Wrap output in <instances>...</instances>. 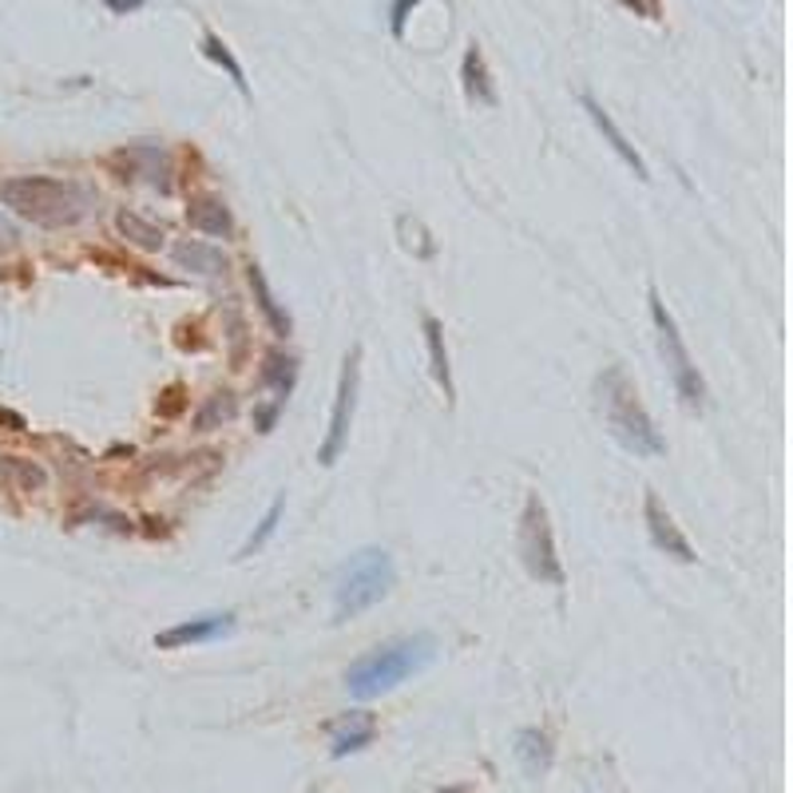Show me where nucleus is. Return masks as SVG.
I'll return each mask as SVG.
<instances>
[{"label": "nucleus", "instance_id": "obj_1", "mask_svg": "<svg viewBox=\"0 0 793 793\" xmlns=\"http://www.w3.org/2000/svg\"><path fill=\"white\" fill-rule=\"evenodd\" d=\"M595 393H599V409H603V420H607V433H612L631 456H638V460L666 456L663 433H658L647 405L638 402V389L631 385L623 365H607L603 377L595 381Z\"/></svg>", "mask_w": 793, "mask_h": 793}, {"label": "nucleus", "instance_id": "obj_2", "mask_svg": "<svg viewBox=\"0 0 793 793\" xmlns=\"http://www.w3.org/2000/svg\"><path fill=\"white\" fill-rule=\"evenodd\" d=\"M437 658V638L429 631H420V635H405V638H393V643H381L374 647L369 655H361L354 666L346 671V686L354 698L369 703V698H381L389 694L393 686H402L405 678L420 675L425 666Z\"/></svg>", "mask_w": 793, "mask_h": 793}, {"label": "nucleus", "instance_id": "obj_3", "mask_svg": "<svg viewBox=\"0 0 793 793\" xmlns=\"http://www.w3.org/2000/svg\"><path fill=\"white\" fill-rule=\"evenodd\" d=\"M0 202L24 222L37 227H72L88 215L91 195L80 182L52 179V175H12L0 182Z\"/></svg>", "mask_w": 793, "mask_h": 793}, {"label": "nucleus", "instance_id": "obj_4", "mask_svg": "<svg viewBox=\"0 0 793 793\" xmlns=\"http://www.w3.org/2000/svg\"><path fill=\"white\" fill-rule=\"evenodd\" d=\"M397 584V567L385 547H361L334 579V623H349L385 599Z\"/></svg>", "mask_w": 793, "mask_h": 793}, {"label": "nucleus", "instance_id": "obj_5", "mask_svg": "<svg viewBox=\"0 0 793 793\" xmlns=\"http://www.w3.org/2000/svg\"><path fill=\"white\" fill-rule=\"evenodd\" d=\"M647 301H651V326H655L658 357H663L666 374H671V381H675L678 402H683L691 413H703L706 409V381H703V374H698V365H694L691 349H686L683 329H678L675 314L666 310V301L658 298L655 286L647 290Z\"/></svg>", "mask_w": 793, "mask_h": 793}, {"label": "nucleus", "instance_id": "obj_6", "mask_svg": "<svg viewBox=\"0 0 793 793\" xmlns=\"http://www.w3.org/2000/svg\"><path fill=\"white\" fill-rule=\"evenodd\" d=\"M521 556H524V567H528L532 579L552 584V587L567 584L564 559H559V547H556V532H552V516H547V504L539 500V493H528V500H524Z\"/></svg>", "mask_w": 793, "mask_h": 793}, {"label": "nucleus", "instance_id": "obj_7", "mask_svg": "<svg viewBox=\"0 0 793 793\" xmlns=\"http://www.w3.org/2000/svg\"><path fill=\"white\" fill-rule=\"evenodd\" d=\"M357 389H361V346H354L341 361V377H338V393H334V413H329V433L318 445V465L334 468L341 460L349 445V425H354L357 413Z\"/></svg>", "mask_w": 793, "mask_h": 793}, {"label": "nucleus", "instance_id": "obj_8", "mask_svg": "<svg viewBox=\"0 0 793 793\" xmlns=\"http://www.w3.org/2000/svg\"><path fill=\"white\" fill-rule=\"evenodd\" d=\"M643 521H647V536L651 544L663 552V556L678 559V564H694L698 559V552H694V544L683 536V528L675 524V516L663 508V500H658L655 493L643 496Z\"/></svg>", "mask_w": 793, "mask_h": 793}, {"label": "nucleus", "instance_id": "obj_9", "mask_svg": "<svg viewBox=\"0 0 793 793\" xmlns=\"http://www.w3.org/2000/svg\"><path fill=\"white\" fill-rule=\"evenodd\" d=\"M230 631H235V615L230 612L195 615V619H182V623H175V627L159 631L156 647L159 651H182V647H195V643H215V638L230 635Z\"/></svg>", "mask_w": 793, "mask_h": 793}, {"label": "nucleus", "instance_id": "obj_10", "mask_svg": "<svg viewBox=\"0 0 793 793\" xmlns=\"http://www.w3.org/2000/svg\"><path fill=\"white\" fill-rule=\"evenodd\" d=\"M579 103H584V111H587V119H592V123H595V131H599V136H603V143L612 147L615 156H619L623 163H627V171L635 175L638 182H647V179H651V171H647V159L638 156V151H635V143H631V139L619 131V123H615V119H612V111L603 108V103L595 100L592 91H584V96H579Z\"/></svg>", "mask_w": 793, "mask_h": 793}, {"label": "nucleus", "instance_id": "obj_11", "mask_svg": "<svg viewBox=\"0 0 793 793\" xmlns=\"http://www.w3.org/2000/svg\"><path fill=\"white\" fill-rule=\"evenodd\" d=\"M374 739H377V722L369 711H349L341 714L338 722H329V754L334 757H346L365 746H374Z\"/></svg>", "mask_w": 793, "mask_h": 793}, {"label": "nucleus", "instance_id": "obj_12", "mask_svg": "<svg viewBox=\"0 0 793 793\" xmlns=\"http://www.w3.org/2000/svg\"><path fill=\"white\" fill-rule=\"evenodd\" d=\"M187 222L207 238H235V215L219 195H195L187 207Z\"/></svg>", "mask_w": 793, "mask_h": 793}, {"label": "nucleus", "instance_id": "obj_13", "mask_svg": "<svg viewBox=\"0 0 793 793\" xmlns=\"http://www.w3.org/2000/svg\"><path fill=\"white\" fill-rule=\"evenodd\" d=\"M460 88H465L468 103L496 108V88H493V76H488V60H484L480 44H468L465 56H460Z\"/></svg>", "mask_w": 793, "mask_h": 793}, {"label": "nucleus", "instance_id": "obj_14", "mask_svg": "<svg viewBox=\"0 0 793 793\" xmlns=\"http://www.w3.org/2000/svg\"><path fill=\"white\" fill-rule=\"evenodd\" d=\"M247 282H250V290H255L258 314L266 318V326H270L274 338H290V334H294V321H290V314H286L282 306H278V298H274L270 282H266V274H262V266H258V262L247 266Z\"/></svg>", "mask_w": 793, "mask_h": 793}, {"label": "nucleus", "instance_id": "obj_15", "mask_svg": "<svg viewBox=\"0 0 793 793\" xmlns=\"http://www.w3.org/2000/svg\"><path fill=\"white\" fill-rule=\"evenodd\" d=\"M420 329H425V346H429V369H433V381L440 385V393H445V402L453 405L456 389H453V365H448V346H445V326H440L433 314H425V321H420Z\"/></svg>", "mask_w": 793, "mask_h": 793}, {"label": "nucleus", "instance_id": "obj_16", "mask_svg": "<svg viewBox=\"0 0 793 793\" xmlns=\"http://www.w3.org/2000/svg\"><path fill=\"white\" fill-rule=\"evenodd\" d=\"M171 258L182 266V270L207 274V278L227 270V255H222L219 247H210V242H199V238H182V242H175Z\"/></svg>", "mask_w": 793, "mask_h": 793}, {"label": "nucleus", "instance_id": "obj_17", "mask_svg": "<svg viewBox=\"0 0 793 793\" xmlns=\"http://www.w3.org/2000/svg\"><path fill=\"white\" fill-rule=\"evenodd\" d=\"M48 484V473L37 465V460H24V456H0V488H12V493H40Z\"/></svg>", "mask_w": 793, "mask_h": 793}, {"label": "nucleus", "instance_id": "obj_18", "mask_svg": "<svg viewBox=\"0 0 793 793\" xmlns=\"http://www.w3.org/2000/svg\"><path fill=\"white\" fill-rule=\"evenodd\" d=\"M516 757H521L532 777H539L552 770L556 746H552V739H547L544 730H521V734H516Z\"/></svg>", "mask_w": 793, "mask_h": 793}, {"label": "nucleus", "instance_id": "obj_19", "mask_svg": "<svg viewBox=\"0 0 793 793\" xmlns=\"http://www.w3.org/2000/svg\"><path fill=\"white\" fill-rule=\"evenodd\" d=\"M199 48H202V56H207L210 65H219L222 72H227L230 80H235V88L242 91V96H250L247 72H242V65L235 60V52H230V44L219 37V32H210V28H207V32H202V40H199Z\"/></svg>", "mask_w": 793, "mask_h": 793}, {"label": "nucleus", "instance_id": "obj_20", "mask_svg": "<svg viewBox=\"0 0 793 793\" xmlns=\"http://www.w3.org/2000/svg\"><path fill=\"white\" fill-rule=\"evenodd\" d=\"M262 381L278 393V402H286L294 381H298V357L282 354V349H270V354H266V365H262Z\"/></svg>", "mask_w": 793, "mask_h": 793}, {"label": "nucleus", "instance_id": "obj_21", "mask_svg": "<svg viewBox=\"0 0 793 793\" xmlns=\"http://www.w3.org/2000/svg\"><path fill=\"white\" fill-rule=\"evenodd\" d=\"M116 227H119V235L128 238L131 247H139V250H159L163 247V238H167L159 227H151L147 219H139L136 210H119Z\"/></svg>", "mask_w": 793, "mask_h": 793}, {"label": "nucleus", "instance_id": "obj_22", "mask_svg": "<svg viewBox=\"0 0 793 793\" xmlns=\"http://www.w3.org/2000/svg\"><path fill=\"white\" fill-rule=\"evenodd\" d=\"M235 413H238L235 393H210L207 402H202V409L195 413V429H199V433L222 429L227 420H235Z\"/></svg>", "mask_w": 793, "mask_h": 793}, {"label": "nucleus", "instance_id": "obj_23", "mask_svg": "<svg viewBox=\"0 0 793 793\" xmlns=\"http://www.w3.org/2000/svg\"><path fill=\"white\" fill-rule=\"evenodd\" d=\"M282 512H286V496H274V504H270V508H266L262 521H258L255 536H250L247 544H242V552H238V556L250 559V556H255V552H262V547L270 544L274 532H278V524H282Z\"/></svg>", "mask_w": 793, "mask_h": 793}, {"label": "nucleus", "instance_id": "obj_24", "mask_svg": "<svg viewBox=\"0 0 793 793\" xmlns=\"http://www.w3.org/2000/svg\"><path fill=\"white\" fill-rule=\"evenodd\" d=\"M420 0H393L389 4V32L397 40L405 37V24H409V17H413V9H417Z\"/></svg>", "mask_w": 793, "mask_h": 793}, {"label": "nucleus", "instance_id": "obj_25", "mask_svg": "<svg viewBox=\"0 0 793 793\" xmlns=\"http://www.w3.org/2000/svg\"><path fill=\"white\" fill-rule=\"evenodd\" d=\"M282 405H286V402H278V397H274L270 405H258V409H255V429H258V433H274V425H278V413H282Z\"/></svg>", "mask_w": 793, "mask_h": 793}, {"label": "nucleus", "instance_id": "obj_26", "mask_svg": "<svg viewBox=\"0 0 793 793\" xmlns=\"http://www.w3.org/2000/svg\"><path fill=\"white\" fill-rule=\"evenodd\" d=\"M619 4L643 20H663V0H619Z\"/></svg>", "mask_w": 793, "mask_h": 793}, {"label": "nucleus", "instance_id": "obj_27", "mask_svg": "<svg viewBox=\"0 0 793 793\" xmlns=\"http://www.w3.org/2000/svg\"><path fill=\"white\" fill-rule=\"evenodd\" d=\"M12 247H17V227H12V222L0 215V255H9Z\"/></svg>", "mask_w": 793, "mask_h": 793}, {"label": "nucleus", "instance_id": "obj_28", "mask_svg": "<svg viewBox=\"0 0 793 793\" xmlns=\"http://www.w3.org/2000/svg\"><path fill=\"white\" fill-rule=\"evenodd\" d=\"M103 4H108V9L116 12V17H128V12H139V9H143V0H103Z\"/></svg>", "mask_w": 793, "mask_h": 793}, {"label": "nucleus", "instance_id": "obj_29", "mask_svg": "<svg viewBox=\"0 0 793 793\" xmlns=\"http://www.w3.org/2000/svg\"><path fill=\"white\" fill-rule=\"evenodd\" d=\"M437 793H468V790H456V785H453V790H437Z\"/></svg>", "mask_w": 793, "mask_h": 793}]
</instances>
